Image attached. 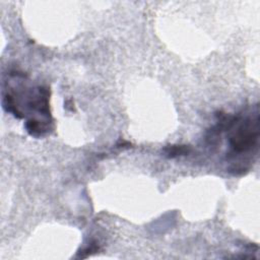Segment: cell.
Returning <instances> with one entry per match:
<instances>
[{
  "mask_svg": "<svg viewBox=\"0 0 260 260\" xmlns=\"http://www.w3.org/2000/svg\"><path fill=\"white\" fill-rule=\"evenodd\" d=\"M258 141V118L243 122L230 139L231 147L235 152H245L256 146Z\"/></svg>",
  "mask_w": 260,
  "mask_h": 260,
  "instance_id": "6da1fadb",
  "label": "cell"
},
{
  "mask_svg": "<svg viewBox=\"0 0 260 260\" xmlns=\"http://www.w3.org/2000/svg\"><path fill=\"white\" fill-rule=\"evenodd\" d=\"M167 150V154H169V156H175L178 154H184L186 152H188V149L186 146H182V145H176V146H169L166 148Z\"/></svg>",
  "mask_w": 260,
  "mask_h": 260,
  "instance_id": "7a4b0ae2",
  "label": "cell"
}]
</instances>
